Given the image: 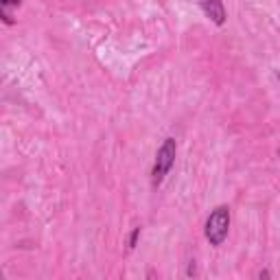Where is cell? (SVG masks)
Segmentation results:
<instances>
[{
  "label": "cell",
  "instance_id": "cell-1",
  "mask_svg": "<svg viewBox=\"0 0 280 280\" xmlns=\"http://www.w3.org/2000/svg\"><path fill=\"white\" fill-rule=\"evenodd\" d=\"M230 230V208L228 206H217L210 212V217L206 219V238L210 245H221L228 236Z\"/></svg>",
  "mask_w": 280,
  "mask_h": 280
},
{
  "label": "cell",
  "instance_id": "cell-2",
  "mask_svg": "<svg viewBox=\"0 0 280 280\" xmlns=\"http://www.w3.org/2000/svg\"><path fill=\"white\" fill-rule=\"evenodd\" d=\"M175 151H177L175 140L164 138V143L160 145L158 153H155V164H153V171H151V179H153L155 186L162 184V179L167 177V173L171 171L173 162H175Z\"/></svg>",
  "mask_w": 280,
  "mask_h": 280
},
{
  "label": "cell",
  "instance_id": "cell-3",
  "mask_svg": "<svg viewBox=\"0 0 280 280\" xmlns=\"http://www.w3.org/2000/svg\"><path fill=\"white\" fill-rule=\"evenodd\" d=\"M202 9H204V13L208 15L212 22L217 24V27H221V24L226 22V7H224L221 0H204Z\"/></svg>",
  "mask_w": 280,
  "mask_h": 280
},
{
  "label": "cell",
  "instance_id": "cell-4",
  "mask_svg": "<svg viewBox=\"0 0 280 280\" xmlns=\"http://www.w3.org/2000/svg\"><path fill=\"white\" fill-rule=\"evenodd\" d=\"M138 236H140V228H134V232H131V236H129V250H134V248H136Z\"/></svg>",
  "mask_w": 280,
  "mask_h": 280
},
{
  "label": "cell",
  "instance_id": "cell-5",
  "mask_svg": "<svg viewBox=\"0 0 280 280\" xmlns=\"http://www.w3.org/2000/svg\"><path fill=\"white\" fill-rule=\"evenodd\" d=\"M20 3H22V0H3V7H7V5H13V7H20Z\"/></svg>",
  "mask_w": 280,
  "mask_h": 280
},
{
  "label": "cell",
  "instance_id": "cell-6",
  "mask_svg": "<svg viewBox=\"0 0 280 280\" xmlns=\"http://www.w3.org/2000/svg\"><path fill=\"white\" fill-rule=\"evenodd\" d=\"M3 20H5L7 24H13V18H11V15L7 13V11H3Z\"/></svg>",
  "mask_w": 280,
  "mask_h": 280
}]
</instances>
